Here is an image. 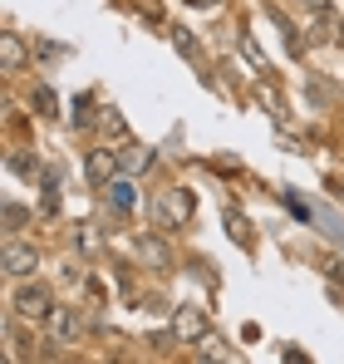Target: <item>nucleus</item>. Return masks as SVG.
I'll list each match as a JSON object with an SVG mask.
<instances>
[{
	"mask_svg": "<svg viewBox=\"0 0 344 364\" xmlns=\"http://www.w3.org/2000/svg\"><path fill=\"white\" fill-rule=\"evenodd\" d=\"M10 305H15V315H20V320H50L55 296H50V286H20Z\"/></svg>",
	"mask_w": 344,
	"mask_h": 364,
	"instance_id": "1",
	"label": "nucleus"
},
{
	"mask_svg": "<svg viewBox=\"0 0 344 364\" xmlns=\"http://www.w3.org/2000/svg\"><path fill=\"white\" fill-rule=\"evenodd\" d=\"M79 330H84V320H79L74 305H55V310H50V340H55V345H74Z\"/></svg>",
	"mask_w": 344,
	"mask_h": 364,
	"instance_id": "2",
	"label": "nucleus"
},
{
	"mask_svg": "<svg viewBox=\"0 0 344 364\" xmlns=\"http://www.w3.org/2000/svg\"><path fill=\"white\" fill-rule=\"evenodd\" d=\"M0 266H5V276H30L35 266H40V256H35V246H25V242H5V251H0Z\"/></svg>",
	"mask_w": 344,
	"mask_h": 364,
	"instance_id": "3",
	"label": "nucleus"
},
{
	"mask_svg": "<svg viewBox=\"0 0 344 364\" xmlns=\"http://www.w3.org/2000/svg\"><path fill=\"white\" fill-rule=\"evenodd\" d=\"M84 173H89V182L109 187L114 173H118V148H94V153H89V163H84Z\"/></svg>",
	"mask_w": 344,
	"mask_h": 364,
	"instance_id": "4",
	"label": "nucleus"
},
{
	"mask_svg": "<svg viewBox=\"0 0 344 364\" xmlns=\"http://www.w3.org/2000/svg\"><path fill=\"white\" fill-rule=\"evenodd\" d=\"M172 330H177V340H197V335H207V315L197 305H182L177 320H172Z\"/></svg>",
	"mask_w": 344,
	"mask_h": 364,
	"instance_id": "5",
	"label": "nucleus"
},
{
	"mask_svg": "<svg viewBox=\"0 0 344 364\" xmlns=\"http://www.w3.org/2000/svg\"><path fill=\"white\" fill-rule=\"evenodd\" d=\"M148 163H153L148 148H138V143H123V148H118V168H123V173H143Z\"/></svg>",
	"mask_w": 344,
	"mask_h": 364,
	"instance_id": "6",
	"label": "nucleus"
},
{
	"mask_svg": "<svg viewBox=\"0 0 344 364\" xmlns=\"http://www.w3.org/2000/svg\"><path fill=\"white\" fill-rule=\"evenodd\" d=\"M0 64L5 69H25V45H20V35H0Z\"/></svg>",
	"mask_w": 344,
	"mask_h": 364,
	"instance_id": "7",
	"label": "nucleus"
},
{
	"mask_svg": "<svg viewBox=\"0 0 344 364\" xmlns=\"http://www.w3.org/2000/svg\"><path fill=\"white\" fill-rule=\"evenodd\" d=\"M143 256L158 266V271H168L172 266V251H168V242H158V237H143Z\"/></svg>",
	"mask_w": 344,
	"mask_h": 364,
	"instance_id": "8",
	"label": "nucleus"
},
{
	"mask_svg": "<svg viewBox=\"0 0 344 364\" xmlns=\"http://www.w3.org/2000/svg\"><path fill=\"white\" fill-rule=\"evenodd\" d=\"M197 355L202 360H231V350L217 340V335H202V345H197Z\"/></svg>",
	"mask_w": 344,
	"mask_h": 364,
	"instance_id": "9",
	"label": "nucleus"
},
{
	"mask_svg": "<svg viewBox=\"0 0 344 364\" xmlns=\"http://www.w3.org/2000/svg\"><path fill=\"white\" fill-rule=\"evenodd\" d=\"M168 212H172V222H182V217L192 212V202H187L182 192H172V197H168Z\"/></svg>",
	"mask_w": 344,
	"mask_h": 364,
	"instance_id": "10",
	"label": "nucleus"
},
{
	"mask_svg": "<svg viewBox=\"0 0 344 364\" xmlns=\"http://www.w3.org/2000/svg\"><path fill=\"white\" fill-rule=\"evenodd\" d=\"M114 207H133V182H114Z\"/></svg>",
	"mask_w": 344,
	"mask_h": 364,
	"instance_id": "11",
	"label": "nucleus"
},
{
	"mask_svg": "<svg viewBox=\"0 0 344 364\" xmlns=\"http://www.w3.org/2000/svg\"><path fill=\"white\" fill-rule=\"evenodd\" d=\"M25 217H30V212H25L20 202H5V227H25Z\"/></svg>",
	"mask_w": 344,
	"mask_h": 364,
	"instance_id": "12",
	"label": "nucleus"
},
{
	"mask_svg": "<svg viewBox=\"0 0 344 364\" xmlns=\"http://www.w3.org/2000/svg\"><path fill=\"white\" fill-rule=\"evenodd\" d=\"M172 45H177V50H182V55H197V40H187V35H182V30H177V35H172Z\"/></svg>",
	"mask_w": 344,
	"mask_h": 364,
	"instance_id": "13",
	"label": "nucleus"
},
{
	"mask_svg": "<svg viewBox=\"0 0 344 364\" xmlns=\"http://www.w3.org/2000/svg\"><path fill=\"white\" fill-rule=\"evenodd\" d=\"M300 5H315V10H325V0H300Z\"/></svg>",
	"mask_w": 344,
	"mask_h": 364,
	"instance_id": "14",
	"label": "nucleus"
},
{
	"mask_svg": "<svg viewBox=\"0 0 344 364\" xmlns=\"http://www.w3.org/2000/svg\"><path fill=\"white\" fill-rule=\"evenodd\" d=\"M192 5H217V0H192Z\"/></svg>",
	"mask_w": 344,
	"mask_h": 364,
	"instance_id": "15",
	"label": "nucleus"
}]
</instances>
